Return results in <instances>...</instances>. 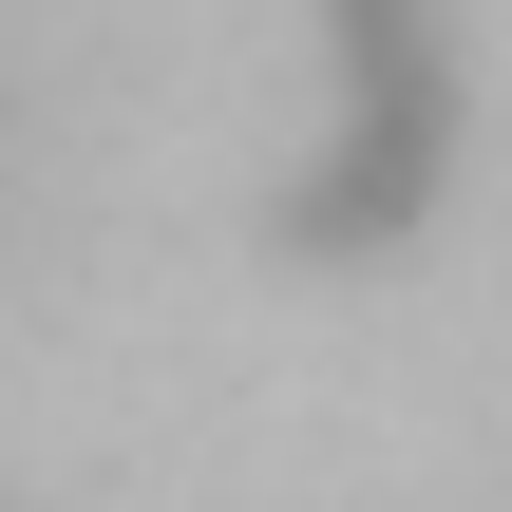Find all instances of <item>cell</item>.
<instances>
[{"label": "cell", "mask_w": 512, "mask_h": 512, "mask_svg": "<svg viewBox=\"0 0 512 512\" xmlns=\"http://www.w3.org/2000/svg\"><path fill=\"white\" fill-rule=\"evenodd\" d=\"M456 171V19L437 0H323V152H304V247H399Z\"/></svg>", "instance_id": "obj_1"}]
</instances>
